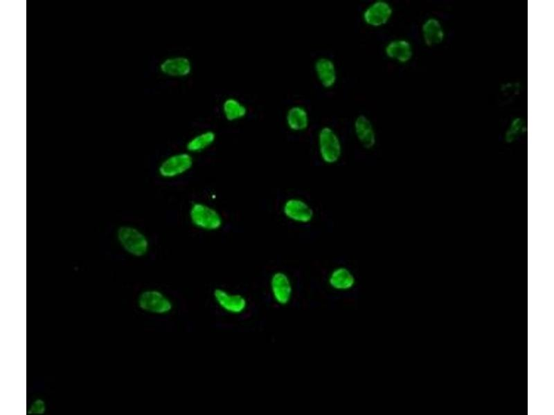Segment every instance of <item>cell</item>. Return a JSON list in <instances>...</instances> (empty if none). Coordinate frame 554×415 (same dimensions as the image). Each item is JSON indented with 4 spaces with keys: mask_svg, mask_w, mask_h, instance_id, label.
Listing matches in <instances>:
<instances>
[{
    "mask_svg": "<svg viewBox=\"0 0 554 415\" xmlns=\"http://www.w3.org/2000/svg\"><path fill=\"white\" fill-rule=\"evenodd\" d=\"M115 236L122 250L134 257H143L150 250V243L148 236L134 225H120L117 228Z\"/></svg>",
    "mask_w": 554,
    "mask_h": 415,
    "instance_id": "obj_1",
    "label": "cell"
},
{
    "mask_svg": "<svg viewBox=\"0 0 554 415\" xmlns=\"http://www.w3.org/2000/svg\"><path fill=\"white\" fill-rule=\"evenodd\" d=\"M188 219L191 224L202 231L215 232L224 225L221 213L213 206L203 201L193 202L188 209Z\"/></svg>",
    "mask_w": 554,
    "mask_h": 415,
    "instance_id": "obj_2",
    "label": "cell"
},
{
    "mask_svg": "<svg viewBox=\"0 0 554 415\" xmlns=\"http://www.w3.org/2000/svg\"><path fill=\"white\" fill-rule=\"evenodd\" d=\"M319 156L325 165L337 164L343 155V144L338 133L330 126L321 127L316 135Z\"/></svg>",
    "mask_w": 554,
    "mask_h": 415,
    "instance_id": "obj_3",
    "label": "cell"
},
{
    "mask_svg": "<svg viewBox=\"0 0 554 415\" xmlns=\"http://www.w3.org/2000/svg\"><path fill=\"white\" fill-rule=\"evenodd\" d=\"M136 304L143 312L159 316L169 315L175 308L172 299L164 292L157 288L142 290L137 297Z\"/></svg>",
    "mask_w": 554,
    "mask_h": 415,
    "instance_id": "obj_4",
    "label": "cell"
},
{
    "mask_svg": "<svg viewBox=\"0 0 554 415\" xmlns=\"http://www.w3.org/2000/svg\"><path fill=\"white\" fill-rule=\"evenodd\" d=\"M194 165L193 154L178 151L165 157L157 166L158 175L163 179H174L188 172Z\"/></svg>",
    "mask_w": 554,
    "mask_h": 415,
    "instance_id": "obj_5",
    "label": "cell"
},
{
    "mask_svg": "<svg viewBox=\"0 0 554 415\" xmlns=\"http://www.w3.org/2000/svg\"><path fill=\"white\" fill-rule=\"evenodd\" d=\"M215 305L228 315L238 316L248 309L249 301L245 295L233 293L222 287H216L212 293Z\"/></svg>",
    "mask_w": 554,
    "mask_h": 415,
    "instance_id": "obj_6",
    "label": "cell"
},
{
    "mask_svg": "<svg viewBox=\"0 0 554 415\" xmlns=\"http://www.w3.org/2000/svg\"><path fill=\"white\" fill-rule=\"evenodd\" d=\"M281 211L286 219L299 225L310 223L315 216L312 206L306 200L298 196L286 199L282 204Z\"/></svg>",
    "mask_w": 554,
    "mask_h": 415,
    "instance_id": "obj_7",
    "label": "cell"
},
{
    "mask_svg": "<svg viewBox=\"0 0 554 415\" xmlns=\"http://www.w3.org/2000/svg\"><path fill=\"white\" fill-rule=\"evenodd\" d=\"M269 289L270 295L276 304L285 306L292 302L294 285L286 272L276 270L272 273L269 279Z\"/></svg>",
    "mask_w": 554,
    "mask_h": 415,
    "instance_id": "obj_8",
    "label": "cell"
},
{
    "mask_svg": "<svg viewBox=\"0 0 554 415\" xmlns=\"http://www.w3.org/2000/svg\"><path fill=\"white\" fill-rule=\"evenodd\" d=\"M393 14L392 5L386 0H375L362 10L363 22L371 28H380L387 24Z\"/></svg>",
    "mask_w": 554,
    "mask_h": 415,
    "instance_id": "obj_9",
    "label": "cell"
},
{
    "mask_svg": "<svg viewBox=\"0 0 554 415\" xmlns=\"http://www.w3.org/2000/svg\"><path fill=\"white\" fill-rule=\"evenodd\" d=\"M193 65L191 59L184 55L168 56L161 61L159 64L160 73L168 77L185 78L193 71Z\"/></svg>",
    "mask_w": 554,
    "mask_h": 415,
    "instance_id": "obj_10",
    "label": "cell"
},
{
    "mask_svg": "<svg viewBox=\"0 0 554 415\" xmlns=\"http://www.w3.org/2000/svg\"><path fill=\"white\" fill-rule=\"evenodd\" d=\"M352 129L357 142L363 149L371 150L375 147L377 133L369 117L364 114L357 116L353 121Z\"/></svg>",
    "mask_w": 554,
    "mask_h": 415,
    "instance_id": "obj_11",
    "label": "cell"
},
{
    "mask_svg": "<svg viewBox=\"0 0 554 415\" xmlns=\"http://www.w3.org/2000/svg\"><path fill=\"white\" fill-rule=\"evenodd\" d=\"M313 70L318 82L325 89L333 88L337 82V67L332 59L328 56L317 57Z\"/></svg>",
    "mask_w": 554,
    "mask_h": 415,
    "instance_id": "obj_12",
    "label": "cell"
},
{
    "mask_svg": "<svg viewBox=\"0 0 554 415\" xmlns=\"http://www.w3.org/2000/svg\"><path fill=\"white\" fill-rule=\"evenodd\" d=\"M327 282L333 290L345 293L355 288L357 279L353 271L348 267L337 266L330 271Z\"/></svg>",
    "mask_w": 554,
    "mask_h": 415,
    "instance_id": "obj_13",
    "label": "cell"
},
{
    "mask_svg": "<svg viewBox=\"0 0 554 415\" xmlns=\"http://www.w3.org/2000/svg\"><path fill=\"white\" fill-rule=\"evenodd\" d=\"M384 53L387 58L400 64L409 62L413 54L411 43L403 38H396L388 41L384 47Z\"/></svg>",
    "mask_w": 554,
    "mask_h": 415,
    "instance_id": "obj_14",
    "label": "cell"
},
{
    "mask_svg": "<svg viewBox=\"0 0 554 415\" xmlns=\"http://www.w3.org/2000/svg\"><path fill=\"white\" fill-rule=\"evenodd\" d=\"M285 124L292 132L305 131L310 126V118L307 109L300 104L289 107L285 116Z\"/></svg>",
    "mask_w": 554,
    "mask_h": 415,
    "instance_id": "obj_15",
    "label": "cell"
},
{
    "mask_svg": "<svg viewBox=\"0 0 554 415\" xmlns=\"http://www.w3.org/2000/svg\"><path fill=\"white\" fill-rule=\"evenodd\" d=\"M248 107L246 104L234 96L225 98L221 104V112L225 120L230 122H235L243 120L248 114Z\"/></svg>",
    "mask_w": 554,
    "mask_h": 415,
    "instance_id": "obj_16",
    "label": "cell"
},
{
    "mask_svg": "<svg viewBox=\"0 0 554 415\" xmlns=\"http://www.w3.org/2000/svg\"><path fill=\"white\" fill-rule=\"evenodd\" d=\"M217 134L213 129L201 131L190 137L186 143V151L191 154L202 153L213 145Z\"/></svg>",
    "mask_w": 554,
    "mask_h": 415,
    "instance_id": "obj_17",
    "label": "cell"
},
{
    "mask_svg": "<svg viewBox=\"0 0 554 415\" xmlns=\"http://www.w3.org/2000/svg\"><path fill=\"white\" fill-rule=\"evenodd\" d=\"M421 31L423 41L428 46L438 45L444 40V29L439 20L436 18L426 19L422 24Z\"/></svg>",
    "mask_w": 554,
    "mask_h": 415,
    "instance_id": "obj_18",
    "label": "cell"
},
{
    "mask_svg": "<svg viewBox=\"0 0 554 415\" xmlns=\"http://www.w3.org/2000/svg\"><path fill=\"white\" fill-rule=\"evenodd\" d=\"M45 402L41 398H37L32 402L28 409V413L32 414H42L46 412Z\"/></svg>",
    "mask_w": 554,
    "mask_h": 415,
    "instance_id": "obj_19",
    "label": "cell"
},
{
    "mask_svg": "<svg viewBox=\"0 0 554 415\" xmlns=\"http://www.w3.org/2000/svg\"><path fill=\"white\" fill-rule=\"evenodd\" d=\"M524 126V121L520 118H515L510 124L508 130V136H517L519 133Z\"/></svg>",
    "mask_w": 554,
    "mask_h": 415,
    "instance_id": "obj_20",
    "label": "cell"
}]
</instances>
